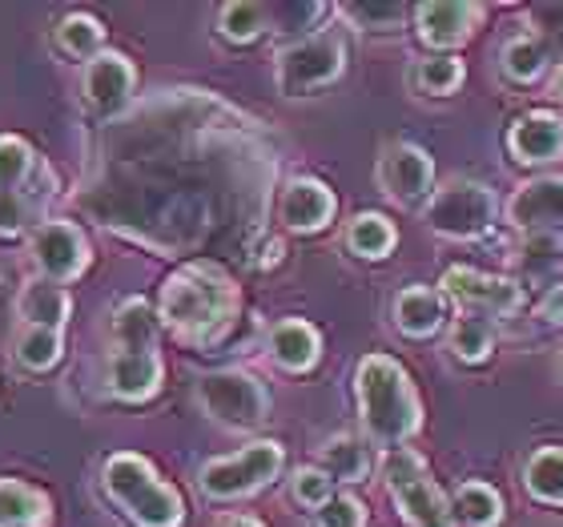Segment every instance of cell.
I'll return each instance as SVG.
<instances>
[{
  "label": "cell",
  "instance_id": "6da1fadb",
  "mask_svg": "<svg viewBox=\"0 0 563 527\" xmlns=\"http://www.w3.org/2000/svg\"><path fill=\"white\" fill-rule=\"evenodd\" d=\"M238 315V286L222 266L213 262H189L165 282L162 318L174 334L189 342L218 339Z\"/></svg>",
  "mask_w": 563,
  "mask_h": 527
},
{
  "label": "cell",
  "instance_id": "7a4b0ae2",
  "mask_svg": "<svg viewBox=\"0 0 563 527\" xmlns=\"http://www.w3.org/2000/svg\"><path fill=\"white\" fill-rule=\"evenodd\" d=\"M358 410L366 435L383 447H399L419 431V395L411 378L387 354H366L358 363Z\"/></svg>",
  "mask_w": 563,
  "mask_h": 527
},
{
  "label": "cell",
  "instance_id": "3957f363",
  "mask_svg": "<svg viewBox=\"0 0 563 527\" xmlns=\"http://www.w3.org/2000/svg\"><path fill=\"white\" fill-rule=\"evenodd\" d=\"M101 480H106V492L113 495V504L137 527H177L186 516L181 495L169 483L157 480V471L141 455H130V451L113 455L101 471Z\"/></svg>",
  "mask_w": 563,
  "mask_h": 527
},
{
  "label": "cell",
  "instance_id": "277c9868",
  "mask_svg": "<svg viewBox=\"0 0 563 527\" xmlns=\"http://www.w3.org/2000/svg\"><path fill=\"white\" fill-rule=\"evenodd\" d=\"M387 487L395 495L399 512L415 527H455V507L443 499L427 463L415 451H407V447L387 455Z\"/></svg>",
  "mask_w": 563,
  "mask_h": 527
},
{
  "label": "cell",
  "instance_id": "5b68a950",
  "mask_svg": "<svg viewBox=\"0 0 563 527\" xmlns=\"http://www.w3.org/2000/svg\"><path fill=\"white\" fill-rule=\"evenodd\" d=\"M278 471H282V447L274 439H258V443L242 447L234 455L210 459L201 468L198 483L210 499H242V495H254L258 487L278 480Z\"/></svg>",
  "mask_w": 563,
  "mask_h": 527
},
{
  "label": "cell",
  "instance_id": "8992f818",
  "mask_svg": "<svg viewBox=\"0 0 563 527\" xmlns=\"http://www.w3.org/2000/svg\"><path fill=\"white\" fill-rule=\"evenodd\" d=\"M346 48L334 33H314L306 41H294L278 53V89L286 97H306L314 89H327L342 77Z\"/></svg>",
  "mask_w": 563,
  "mask_h": 527
},
{
  "label": "cell",
  "instance_id": "52a82bcc",
  "mask_svg": "<svg viewBox=\"0 0 563 527\" xmlns=\"http://www.w3.org/2000/svg\"><path fill=\"white\" fill-rule=\"evenodd\" d=\"M495 194L479 182H451L427 206V226L443 238H479L495 222Z\"/></svg>",
  "mask_w": 563,
  "mask_h": 527
},
{
  "label": "cell",
  "instance_id": "ba28073f",
  "mask_svg": "<svg viewBox=\"0 0 563 527\" xmlns=\"http://www.w3.org/2000/svg\"><path fill=\"white\" fill-rule=\"evenodd\" d=\"M198 403L225 427H258L271 410V395L246 371H213L198 383Z\"/></svg>",
  "mask_w": 563,
  "mask_h": 527
},
{
  "label": "cell",
  "instance_id": "9c48e42d",
  "mask_svg": "<svg viewBox=\"0 0 563 527\" xmlns=\"http://www.w3.org/2000/svg\"><path fill=\"white\" fill-rule=\"evenodd\" d=\"M33 262L45 282H73L89 266L85 234L73 222H45L33 234Z\"/></svg>",
  "mask_w": 563,
  "mask_h": 527
},
{
  "label": "cell",
  "instance_id": "30bf717a",
  "mask_svg": "<svg viewBox=\"0 0 563 527\" xmlns=\"http://www.w3.org/2000/svg\"><path fill=\"white\" fill-rule=\"evenodd\" d=\"M431 182H434V165L419 145L402 141V145L383 150V157H378V186H383V194L402 201V206H415V201L427 198Z\"/></svg>",
  "mask_w": 563,
  "mask_h": 527
},
{
  "label": "cell",
  "instance_id": "8fae6325",
  "mask_svg": "<svg viewBox=\"0 0 563 527\" xmlns=\"http://www.w3.org/2000/svg\"><path fill=\"white\" fill-rule=\"evenodd\" d=\"M443 290L455 298L467 315H511L519 306V286L507 278H487V274H479V270H446L443 274Z\"/></svg>",
  "mask_w": 563,
  "mask_h": 527
},
{
  "label": "cell",
  "instance_id": "7c38bea8",
  "mask_svg": "<svg viewBox=\"0 0 563 527\" xmlns=\"http://www.w3.org/2000/svg\"><path fill=\"white\" fill-rule=\"evenodd\" d=\"M507 222L531 234L563 226V177H540V182L519 186L507 201Z\"/></svg>",
  "mask_w": 563,
  "mask_h": 527
},
{
  "label": "cell",
  "instance_id": "4fadbf2b",
  "mask_svg": "<svg viewBox=\"0 0 563 527\" xmlns=\"http://www.w3.org/2000/svg\"><path fill=\"white\" fill-rule=\"evenodd\" d=\"M133 81H137V73L133 65L121 53H101V57L89 61V69H85V97H89V106L97 113H118L125 109V101L133 97Z\"/></svg>",
  "mask_w": 563,
  "mask_h": 527
},
{
  "label": "cell",
  "instance_id": "5bb4252c",
  "mask_svg": "<svg viewBox=\"0 0 563 527\" xmlns=\"http://www.w3.org/2000/svg\"><path fill=\"white\" fill-rule=\"evenodd\" d=\"M334 194H330L322 182H314V177H298V182H290L286 186V194H282L278 201V218L286 222V230H298V234H314V230H322V226L334 218Z\"/></svg>",
  "mask_w": 563,
  "mask_h": 527
},
{
  "label": "cell",
  "instance_id": "9a60e30c",
  "mask_svg": "<svg viewBox=\"0 0 563 527\" xmlns=\"http://www.w3.org/2000/svg\"><path fill=\"white\" fill-rule=\"evenodd\" d=\"M507 150L523 165H548L563 157V118L555 113H528L507 133Z\"/></svg>",
  "mask_w": 563,
  "mask_h": 527
},
{
  "label": "cell",
  "instance_id": "2e32d148",
  "mask_svg": "<svg viewBox=\"0 0 563 527\" xmlns=\"http://www.w3.org/2000/svg\"><path fill=\"white\" fill-rule=\"evenodd\" d=\"M162 387V359L157 351H118L109 354V391L118 398L141 403Z\"/></svg>",
  "mask_w": 563,
  "mask_h": 527
},
{
  "label": "cell",
  "instance_id": "e0dca14e",
  "mask_svg": "<svg viewBox=\"0 0 563 527\" xmlns=\"http://www.w3.org/2000/svg\"><path fill=\"white\" fill-rule=\"evenodd\" d=\"M479 4H422L415 12L419 21V36L434 48H451L463 45L471 33H475V21H479Z\"/></svg>",
  "mask_w": 563,
  "mask_h": 527
},
{
  "label": "cell",
  "instance_id": "ac0fdd59",
  "mask_svg": "<svg viewBox=\"0 0 563 527\" xmlns=\"http://www.w3.org/2000/svg\"><path fill=\"white\" fill-rule=\"evenodd\" d=\"M395 327L411 339H427L434 330L443 327L446 318V298L431 286H407V290L395 294Z\"/></svg>",
  "mask_w": 563,
  "mask_h": 527
},
{
  "label": "cell",
  "instance_id": "d6986e66",
  "mask_svg": "<svg viewBox=\"0 0 563 527\" xmlns=\"http://www.w3.org/2000/svg\"><path fill=\"white\" fill-rule=\"evenodd\" d=\"M318 351H322L318 330L302 318H282L271 327V354L286 371H310L318 363Z\"/></svg>",
  "mask_w": 563,
  "mask_h": 527
},
{
  "label": "cell",
  "instance_id": "ffe728a7",
  "mask_svg": "<svg viewBox=\"0 0 563 527\" xmlns=\"http://www.w3.org/2000/svg\"><path fill=\"white\" fill-rule=\"evenodd\" d=\"M16 315L24 318V327L60 330L69 318V294L60 290L57 282H29L16 298Z\"/></svg>",
  "mask_w": 563,
  "mask_h": 527
},
{
  "label": "cell",
  "instance_id": "44dd1931",
  "mask_svg": "<svg viewBox=\"0 0 563 527\" xmlns=\"http://www.w3.org/2000/svg\"><path fill=\"white\" fill-rule=\"evenodd\" d=\"M113 347L118 351H157V315L150 303L130 298L113 315Z\"/></svg>",
  "mask_w": 563,
  "mask_h": 527
},
{
  "label": "cell",
  "instance_id": "7402d4cb",
  "mask_svg": "<svg viewBox=\"0 0 563 527\" xmlns=\"http://www.w3.org/2000/svg\"><path fill=\"white\" fill-rule=\"evenodd\" d=\"M48 495L21 480H0V527H45Z\"/></svg>",
  "mask_w": 563,
  "mask_h": 527
},
{
  "label": "cell",
  "instance_id": "603a6c76",
  "mask_svg": "<svg viewBox=\"0 0 563 527\" xmlns=\"http://www.w3.org/2000/svg\"><path fill=\"white\" fill-rule=\"evenodd\" d=\"M523 487H528L540 504L563 507V447H543L528 459L523 468Z\"/></svg>",
  "mask_w": 563,
  "mask_h": 527
},
{
  "label": "cell",
  "instance_id": "cb8c5ba5",
  "mask_svg": "<svg viewBox=\"0 0 563 527\" xmlns=\"http://www.w3.org/2000/svg\"><path fill=\"white\" fill-rule=\"evenodd\" d=\"M322 471H327L330 480L358 483V480H366V471H371V451H366L363 439L339 435V439H330V443L322 447Z\"/></svg>",
  "mask_w": 563,
  "mask_h": 527
},
{
  "label": "cell",
  "instance_id": "d4e9b609",
  "mask_svg": "<svg viewBox=\"0 0 563 527\" xmlns=\"http://www.w3.org/2000/svg\"><path fill=\"white\" fill-rule=\"evenodd\" d=\"M346 246L358 254V259H387L395 250V226L383 218V213H358L346 230Z\"/></svg>",
  "mask_w": 563,
  "mask_h": 527
},
{
  "label": "cell",
  "instance_id": "484cf974",
  "mask_svg": "<svg viewBox=\"0 0 563 527\" xmlns=\"http://www.w3.org/2000/svg\"><path fill=\"white\" fill-rule=\"evenodd\" d=\"M57 45L69 53V57H101V45H106V29H101V21L97 17H89V12H73V17H65V21L57 24Z\"/></svg>",
  "mask_w": 563,
  "mask_h": 527
},
{
  "label": "cell",
  "instance_id": "4316f807",
  "mask_svg": "<svg viewBox=\"0 0 563 527\" xmlns=\"http://www.w3.org/2000/svg\"><path fill=\"white\" fill-rule=\"evenodd\" d=\"M455 516L467 519L471 527H495L504 519V499L495 495V487L471 480L455 492Z\"/></svg>",
  "mask_w": 563,
  "mask_h": 527
},
{
  "label": "cell",
  "instance_id": "83f0119b",
  "mask_svg": "<svg viewBox=\"0 0 563 527\" xmlns=\"http://www.w3.org/2000/svg\"><path fill=\"white\" fill-rule=\"evenodd\" d=\"M548 53H552V48L543 45V41L536 33L516 36V41H511V45L504 48V69H507V77H516V81H536V77L543 73V65H548Z\"/></svg>",
  "mask_w": 563,
  "mask_h": 527
},
{
  "label": "cell",
  "instance_id": "f1b7e54d",
  "mask_svg": "<svg viewBox=\"0 0 563 527\" xmlns=\"http://www.w3.org/2000/svg\"><path fill=\"white\" fill-rule=\"evenodd\" d=\"M16 359L29 371H48L60 359V330L45 327H24V334L16 339Z\"/></svg>",
  "mask_w": 563,
  "mask_h": 527
},
{
  "label": "cell",
  "instance_id": "f546056e",
  "mask_svg": "<svg viewBox=\"0 0 563 527\" xmlns=\"http://www.w3.org/2000/svg\"><path fill=\"white\" fill-rule=\"evenodd\" d=\"M459 81H463L459 57H427L415 65V89H422V94L446 97V94H455Z\"/></svg>",
  "mask_w": 563,
  "mask_h": 527
},
{
  "label": "cell",
  "instance_id": "4dcf8cb0",
  "mask_svg": "<svg viewBox=\"0 0 563 527\" xmlns=\"http://www.w3.org/2000/svg\"><path fill=\"white\" fill-rule=\"evenodd\" d=\"M451 351H455V359H463V363L487 359V351H492V327L475 315L459 318V327L451 330Z\"/></svg>",
  "mask_w": 563,
  "mask_h": 527
},
{
  "label": "cell",
  "instance_id": "1f68e13d",
  "mask_svg": "<svg viewBox=\"0 0 563 527\" xmlns=\"http://www.w3.org/2000/svg\"><path fill=\"white\" fill-rule=\"evenodd\" d=\"M33 150L21 138H0V189H21L33 174Z\"/></svg>",
  "mask_w": 563,
  "mask_h": 527
},
{
  "label": "cell",
  "instance_id": "d6a6232c",
  "mask_svg": "<svg viewBox=\"0 0 563 527\" xmlns=\"http://www.w3.org/2000/svg\"><path fill=\"white\" fill-rule=\"evenodd\" d=\"M266 17L271 12L262 4H225L222 17H218V29H222L225 41H254L266 29Z\"/></svg>",
  "mask_w": 563,
  "mask_h": 527
},
{
  "label": "cell",
  "instance_id": "836d02e7",
  "mask_svg": "<svg viewBox=\"0 0 563 527\" xmlns=\"http://www.w3.org/2000/svg\"><path fill=\"white\" fill-rule=\"evenodd\" d=\"M563 262V242L555 234H531V242L523 246V270H528L531 278H543V274H552L560 270Z\"/></svg>",
  "mask_w": 563,
  "mask_h": 527
},
{
  "label": "cell",
  "instance_id": "e575fe53",
  "mask_svg": "<svg viewBox=\"0 0 563 527\" xmlns=\"http://www.w3.org/2000/svg\"><path fill=\"white\" fill-rule=\"evenodd\" d=\"M294 499L306 507H322L334 499V480L322 468H302L294 475Z\"/></svg>",
  "mask_w": 563,
  "mask_h": 527
},
{
  "label": "cell",
  "instance_id": "d590c367",
  "mask_svg": "<svg viewBox=\"0 0 563 527\" xmlns=\"http://www.w3.org/2000/svg\"><path fill=\"white\" fill-rule=\"evenodd\" d=\"M363 524H366V512L351 495H334L330 504L318 507V527H363Z\"/></svg>",
  "mask_w": 563,
  "mask_h": 527
},
{
  "label": "cell",
  "instance_id": "8d00e7d4",
  "mask_svg": "<svg viewBox=\"0 0 563 527\" xmlns=\"http://www.w3.org/2000/svg\"><path fill=\"white\" fill-rule=\"evenodd\" d=\"M29 222V198L21 189H0V234H21Z\"/></svg>",
  "mask_w": 563,
  "mask_h": 527
},
{
  "label": "cell",
  "instance_id": "74e56055",
  "mask_svg": "<svg viewBox=\"0 0 563 527\" xmlns=\"http://www.w3.org/2000/svg\"><path fill=\"white\" fill-rule=\"evenodd\" d=\"M354 17V21H366V24H387V21H399L402 4H354V9H346Z\"/></svg>",
  "mask_w": 563,
  "mask_h": 527
},
{
  "label": "cell",
  "instance_id": "f35d334b",
  "mask_svg": "<svg viewBox=\"0 0 563 527\" xmlns=\"http://www.w3.org/2000/svg\"><path fill=\"white\" fill-rule=\"evenodd\" d=\"M218 527H262L254 516H230V519H222Z\"/></svg>",
  "mask_w": 563,
  "mask_h": 527
},
{
  "label": "cell",
  "instance_id": "ab89813d",
  "mask_svg": "<svg viewBox=\"0 0 563 527\" xmlns=\"http://www.w3.org/2000/svg\"><path fill=\"white\" fill-rule=\"evenodd\" d=\"M555 94L563 97V65H560V73H555Z\"/></svg>",
  "mask_w": 563,
  "mask_h": 527
}]
</instances>
